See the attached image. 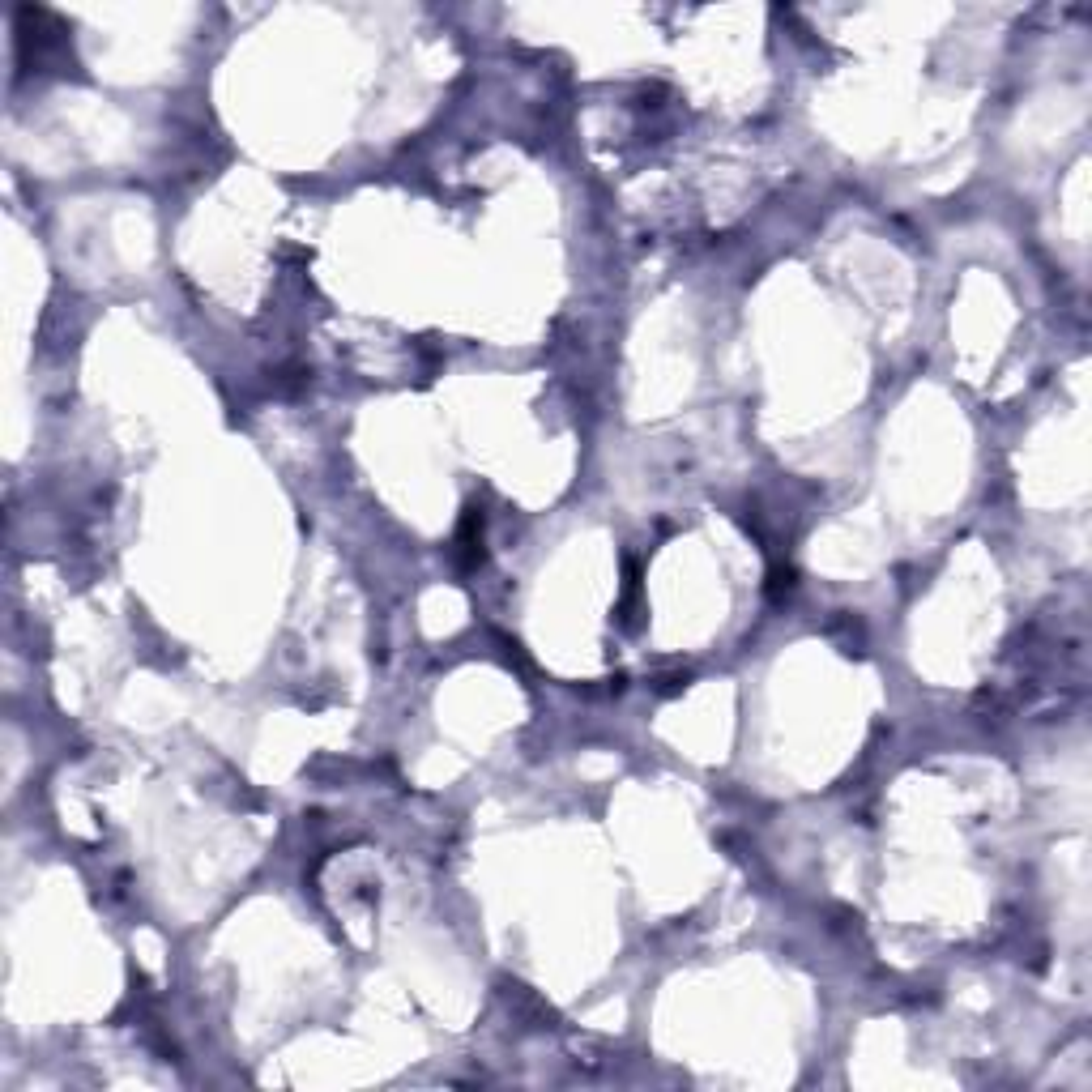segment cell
Segmentation results:
<instances>
[{
	"label": "cell",
	"instance_id": "cell-1",
	"mask_svg": "<svg viewBox=\"0 0 1092 1092\" xmlns=\"http://www.w3.org/2000/svg\"><path fill=\"white\" fill-rule=\"evenodd\" d=\"M457 551H461V568H478V564H483V517H478L474 508H465V517H461Z\"/></svg>",
	"mask_w": 1092,
	"mask_h": 1092
}]
</instances>
